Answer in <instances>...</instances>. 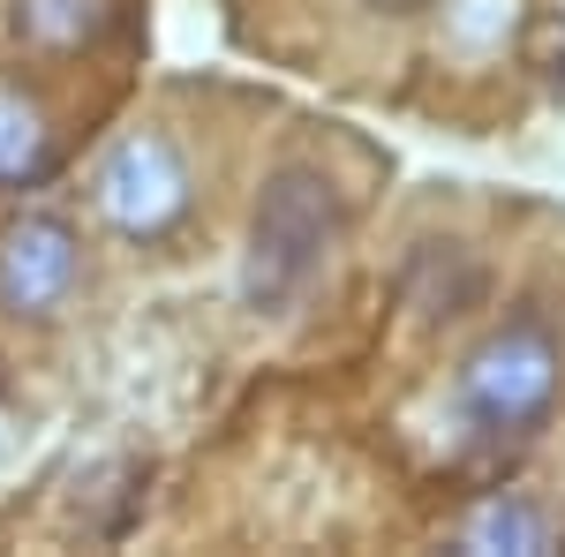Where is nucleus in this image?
Returning <instances> with one entry per match:
<instances>
[{
    "instance_id": "obj_1",
    "label": "nucleus",
    "mask_w": 565,
    "mask_h": 557,
    "mask_svg": "<svg viewBox=\"0 0 565 557\" xmlns=\"http://www.w3.org/2000/svg\"><path fill=\"white\" fill-rule=\"evenodd\" d=\"M340 242V189L317 167H279L257 196L249 218V271H242V294L257 317H279L317 287V271Z\"/></svg>"
},
{
    "instance_id": "obj_2",
    "label": "nucleus",
    "mask_w": 565,
    "mask_h": 557,
    "mask_svg": "<svg viewBox=\"0 0 565 557\" xmlns=\"http://www.w3.org/2000/svg\"><path fill=\"white\" fill-rule=\"evenodd\" d=\"M558 332H551V317L543 309H513L505 317V332H490V340L468 354V369H460V407H468V422L490 429V437H527V429H543V415L558 407Z\"/></svg>"
},
{
    "instance_id": "obj_3",
    "label": "nucleus",
    "mask_w": 565,
    "mask_h": 557,
    "mask_svg": "<svg viewBox=\"0 0 565 557\" xmlns=\"http://www.w3.org/2000/svg\"><path fill=\"white\" fill-rule=\"evenodd\" d=\"M98 204L106 218L121 226V234H159V226H174L189 212V173H181L174 143H159V136H129L106 173H98Z\"/></svg>"
},
{
    "instance_id": "obj_4",
    "label": "nucleus",
    "mask_w": 565,
    "mask_h": 557,
    "mask_svg": "<svg viewBox=\"0 0 565 557\" xmlns=\"http://www.w3.org/2000/svg\"><path fill=\"white\" fill-rule=\"evenodd\" d=\"M68 287H76V234L61 218H23L0 249V301L15 317H45Z\"/></svg>"
},
{
    "instance_id": "obj_5",
    "label": "nucleus",
    "mask_w": 565,
    "mask_h": 557,
    "mask_svg": "<svg viewBox=\"0 0 565 557\" xmlns=\"http://www.w3.org/2000/svg\"><path fill=\"white\" fill-rule=\"evenodd\" d=\"M482 294H490V271H482L460 242H423L415 257H407V301L423 309V317H468V309H482Z\"/></svg>"
},
{
    "instance_id": "obj_6",
    "label": "nucleus",
    "mask_w": 565,
    "mask_h": 557,
    "mask_svg": "<svg viewBox=\"0 0 565 557\" xmlns=\"http://www.w3.org/2000/svg\"><path fill=\"white\" fill-rule=\"evenodd\" d=\"M15 31L45 45H84L106 31V0H15Z\"/></svg>"
},
{
    "instance_id": "obj_7",
    "label": "nucleus",
    "mask_w": 565,
    "mask_h": 557,
    "mask_svg": "<svg viewBox=\"0 0 565 557\" xmlns=\"http://www.w3.org/2000/svg\"><path fill=\"white\" fill-rule=\"evenodd\" d=\"M45 159V129L23 98H0V173H39Z\"/></svg>"
},
{
    "instance_id": "obj_8",
    "label": "nucleus",
    "mask_w": 565,
    "mask_h": 557,
    "mask_svg": "<svg viewBox=\"0 0 565 557\" xmlns=\"http://www.w3.org/2000/svg\"><path fill=\"white\" fill-rule=\"evenodd\" d=\"M468 543H521V550H543V519L521 513V505H513V513L498 505V513H482V527L468 535Z\"/></svg>"
},
{
    "instance_id": "obj_9",
    "label": "nucleus",
    "mask_w": 565,
    "mask_h": 557,
    "mask_svg": "<svg viewBox=\"0 0 565 557\" xmlns=\"http://www.w3.org/2000/svg\"><path fill=\"white\" fill-rule=\"evenodd\" d=\"M543 76H551V90L565 98V23H551V31H543Z\"/></svg>"
},
{
    "instance_id": "obj_10",
    "label": "nucleus",
    "mask_w": 565,
    "mask_h": 557,
    "mask_svg": "<svg viewBox=\"0 0 565 557\" xmlns=\"http://www.w3.org/2000/svg\"><path fill=\"white\" fill-rule=\"evenodd\" d=\"M370 8H385V15H423L430 0H370Z\"/></svg>"
}]
</instances>
